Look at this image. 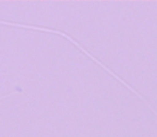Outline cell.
Segmentation results:
<instances>
[{
    "instance_id": "6da1fadb",
    "label": "cell",
    "mask_w": 157,
    "mask_h": 137,
    "mask_svg": "<svg viewBox=\"0 0 157 137\" xmlns=\"http://www.w3.org/2000/svg\"><path fill=\"white\" fill-rule=\"evenodd\" d=\"M17 92L15 91V92H12V93H10V94H6V96H1L0 98V100H3V99H6V98H9V96H13V94H16Z\"/></svg>"
}]
</instances>
